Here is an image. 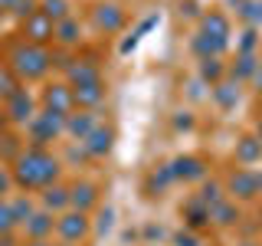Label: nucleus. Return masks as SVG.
Masks as SVG:
<instances>
[{
	"instance_id": "nucleus-33",
	"label": "nucleus",
	"mask_w": 262,
	"mask_h": 246,
	"mask_svg": "<svg viewBox=\"0 0 262 246\" xmlns=\"http://www.w3.org/2000/svg\"><path fill=\"white\" fill-rule=\"evenodd\" d=\"M256 86H259V92H262V66L256 69Z\"/></svg>"
},
{
	"instance_id": "nucleus-27",
	"label": "nucleus",
	"mask_w": 262,
	"mask_h": 246,
	"mask_svg": "<svg viewBox=\"0 0 262 246\" xmlns=\"http://www.w3.org/2000/svg\"><path fill=\"white\" fill-rule=\"evenodd\" d=\"M220 194H223V187H220V184H213V180H210V184H203V194H200V200L207 203V207H216V203L223 200Z\"/></svg>"
},
{
	"instance_id": "nucleus-29",
	"label": "nucleus",
	"mask_w": 262,
	"mask_h": 246,
	"mask_svg": "<svg viewBox=\"0 0 262 246\" xmlns=\"http://www.w3.org/2000/svg\"><path fill=\"white\" fill-rule=\"evenodd\" d=\"M216 98L223 105H233L236 102V89H229V86H216Z\"/></svg>"
},
{
	"instance_id": "nucleus-6",
	"label": "nucleus",
	"mask_w": 262,
	"mask_h": 246,
	"mask_svg": "<svg viewBox=\"0 0 262 246\" xmlns=\"http://www.w3.org/2000/svg\"><path fill=\"white\" fill-rule=\"evenodd\" d=\"M259 174L256 171H249V168H239V171H233V174L226 177V194L229 197H239V200H249V197H256L259 194Z\"/></svg>"
},
{
	"instance_id": "nucleus-31",
	"label": "nucleus",
	"mask_w": 262,
	"mask_h": 246,
	"mask_svg": "<svg viewBox=\"0 0 262 246\" xmlns=\"http://www.w3.org/2000/svg\"><path fill=\"white\" fill-rule=\"evenodd\" d=\"M13 184H16V177L10 174V171H4V168H0V194H7Z\"/></svg>"
},
{
	"instance_id": "nucleus-34",
	"label": "nucleus",
	"mask_w": 262,
	"mask_h": 246,
	"mask_svg": "<svg viewBox=\"0 0 262 246\" xmlns=\"http://www.w3.org/2000/svg\"><path fill=\"white\" fill-rule=\"evenodd\" d=\"M30 246H49V243L46 240H36V243H30Z\"/></svg>"
},
{
	"instance_id": "nucleus-4",
	"label": "nucleus",
	"mask_w": 262,
	"mask_h": 246,
	"mask_svg": "<svg viewBox=\"0 0 262 246\" xmlns=\"http://www.w3.org/2000/svg\"><path fill=\"white\" fill-rule=\"evenodd\" d=\"M23 36H27V43H33V46H43L46 39H56V23L36 7L30 16H23Z\"/></svg>"
},
{
	"instance_id": "nucleus-22",
	"label": "nucleus",
	"mask_w": 262,
	"mask_h": 246,
	"mask_svg": "<svg viewBox=\"0 0 262 246\" xmlns=\"http://www.w3.org/2000/svg\"><path fill=\"white\" fill-rule=\"evenodd\" d=\"M39 10H43L53 23H59V20L69 16V4H66V0H43V4H39Z\"/></svg>"
},
{
	"instance_id": "nucleus-8",
	"label": "nucleus",
	"mask_w": 262,
	"mask_h": 246,
	"mask_svg": "<svg viewBox=\"0 0 262 246\" xmlns=\"http://www.w3.org/2000/svg\"><path fill=\"white\" fill-rule=\"evenodd\" d=\"M92 20H95V27H98V30H105V33H118L121 27H125V10H121L118 4H95Z\"/></svg>"
},
{
	"instance_id": "nucleus-26",
	"label": "nucleus",
	"mask_w": 262,
	"mask_h": 246,
	"mask_svg": "<svg viewBox=\"0 0 262 246\" xmlns=\"http://www.w3.org/2000/svg\"><path fill=\"white\" fill-rule=\"evenodd\" d=\"M13 227H16V217H13L10 200H0V233H10Z\"/></svg>"
},
{
	"instance_id": "nucleus-15",
	"label": "nucleus",
	"mask_w": 262,
	"mask_h": 246,
	"mask_svg": "<svg viewBox=\"0 0 262 246\" xmlns=\"http://www.w3.org/2000/svg\"><path fill=\"white\" fill-rule=\"evenodd\" d=\"M23 227H27L30 243H36V240H46V236L56 230V220H53V213H49V210H43V213H33Z\"/></svg>"
},
{
	"instance_id": "nucleus-30",
	"label": "nucleus",
	"mask_w": 262,
	"mask_h": 246,
	"mask_svg": "<svg viewBox=\"0 0 262 246\" xmlns=\"http://www.w3.org/2000/svg\"><path fill=\"white\" fill-rule=\"evenodd\" d=\"M174 246H200V240L193 236V230H187V233H177L174 236Z\"/></svg>"
},
{
	"instance_id": "nucleus-21",
	"label": "nucleus",
	"mask_w": 262,
	"mask_h": 246,
	"mask_svg": "<svg viewBox=\"0 0 262 246\" xmlns=\"http://www.w3.org/2000/svg\"><path fill=\"white\" fill-rule=\"evenodd\" d=\"M236 217H239V210H236L233 203H226V200H220L216 207H210V220H213V223H220V227L236 223Z\"/></svg>"
},
{
	"instance_id": "nucleus-2",
	"label": "nucleus",
	"mask_w": 262,
	"mask_h": 246,
	"mask_svg": "<svg viewBox=\"0 0 262 246\" xmlns=\"http://www.w3.org/2000/svg\"><path fill=\"white\" fill-rule=\"evenodd\" d=\"M49 66H53V56H49L43 46L23 43V46H16L10 53V69L20 79H39V76H46Z\"/></svg>"
},
{
	"instance_id": "nucleus-14",
	"label": "nucleus",
	"mask_w": 262,
	"mask_h": 246,
	"mask_svg": "<svg viewBox=\"0 0 262 246\" xmlns=\"http://www.w3.org/2000/svg\"><path fill=\"white\" fill-rule=\"evenodd\" d=\"M200 27H203V36H207V39L226 46V39H229V20H226L223 13H207Z\"/></svg>"
},
{
	"instance_id": "nucleus-36",
	"label": "nucleus",
	"mask_w": 262,
	"mask_h": 246,
	"mask_svg": "<svg viewBox=\"0 0 262 246\" xmlns=\"http://www.w3.org/2000/svg\"><path fill=\"white\" fill-rule=\"evenodd\" d=\"M259 23H262V7H259Z\"/></svg>"
},
{
	"instance_id": "nucleus-10",
	"label": "nucleus",
	"mask_w": 262,
	"mask_h": 246,
	"mask_svg": "<svg viewBox=\"0 0 262 246\" xmlns=\"http://www.w3.org/2000/svg\"><path fill=\"white\" fill-rule=\"evenodd\" d=\"M112 141H115V128L112 125H95V131L82 141V148H85L92 158H105V154L112 151Z\"/></svg>"
},
{
	"instance_id": "nucleus-32",
	"label": "nucleus",
	"mask_w": 262,
	"mask_h": 246,
	"mask_svg": "<svg viewBox=\"0 0 262 246\" xmlns=\"http://www.w3.org/2000/svg\"><path fill=\"white\" fill-rule=\"evenodd\" d=\"M7 121H10V118H7V112H4V109H0V131H4V128H7Z\"/></svg>"
},
{
	"instance_id": "nucleus-13",
	"label": "nucleus",
	"mask_w": 262,
	"mask_h": 246,
	"mask_svg": "<svg viewBox=\"0 0 262 246\" xmlns=\"http://www.w3.org/2000/svg\"><path fill=\"white\" fill-rule=\"evenodd\" d=\"M66 72H69L72 89H76V86H85V82H98V79H102V72H98V66L92 59H76L72 66H66Z\"/></svg>"
},
{
	"instance_id": "nucleus-28",
	"label": "nucleus",
	"mask_w": 262,
	"mask_h": 246,
	"mask_svg": "<svg viewBox=\"0 0 262 246\" xmlns=\"http://www.w3.org/2000/svg\"><path fill=\"white\" fill-rule=\"evenodd\" d=\"M200 72H203V79H213V82H216V79H220V72H223V66H220L216 56H210V59H203V63H200Z\"/></svg>"
},
{
	"instance_id": "nucleus-18",
	"label": "nucleus",
	"mask_w": 262,
	"mask_h": 246,
	"mask_svg": "<svg viewBox=\"0 0 262 246\" xmlns=\"http://www.w3.org/2000/svg\"><path fill=\"white\" fill-rule=\"evenodd\" d=\"M170 174L174 177H184V180H200L203 177V161L200 158H177L174 164H170Z\"/></svg>"
},
{
	"instance_id": "nucleus-24",
	"label": "nucleus",
	"mask_w": 262,
	"mask_h": 246,
	"mask_svg": "<svg viewBox=\"0 0 262 246\" xmlns=\"http://www.w3.org/2000/svg\"><path fill=\"white\" fill-rule=\"evenodd\" d=\"M20 92V86H16V72H0V98H13Z\"/></svg>"
},
{
	"instance_id": "nucleus-25",
	"label": "nucleus",
	"mask_w": 262,
	"mask_h": 246,
	"mask_svg": "<svg viewBox=\"0 0 262 246\" xmlns=\"http://www.w3.org/2000/svg\"><path fill=\"white\" fill-rule=\"evenodd\" d=\"M10 207H13L16 223H27V220L33 217V203L27 200V197H16V200H10Z\"/></svg>"
},
{
	"instance_id": "nucleus-35",
	"label": "nucleus",
	"mask_w": 262,
	"mask_h": 246,
	"mask_svg": "<svg viewBox=\"0 0 262 246\" xmlns=\"http://www.w3.org/2000/svg\"><path fill=\"white\" fill-rule=\"evenodd\" d=\"M259 141H262V121H259Z\"/></svg>"
},
{
	"instance_id": "nucleus-19",
	"label": "nucleus",
	"mask_w": 262,
	"mask_h": 246,
	"mask_svg": "<svg viewBox=\"0 0 262 246\" xmlns=\"http://www.w3.org/2000/svg\"><path fill=\"white\" fill-rule=\"evenodd\" d=\"M262 158V141L259 138H243L239 145H236V161L239 164H252Z\"/></svg>"
},
{
	"instance_id": "nucleus-11",
	"label": "nucleus",
	"mask_w": 262,
	"mask_h": 246,
	"mask_svg": "<svg viewBox=\"0 0 262 246\" xmlns=\"http://www.w3.org/2000/svg\"><path fill=\"white\" fill-rule=\"evenodd\" d=\"M69 197H72V210L89 213L98 203V187L92 184V180H79L76 187H69Z\"/></svg>"
},
{
	"instance_id": "nucleus-1",
	"label": "nucleus",
	"mask_w": 262,
	"mask_h": 246,
	"mask_svg": "<svg viewBox=\"0 0 262 246\" xmlns=\"http://www.w3.org/2000/svg\"><path fill=\"white\" fill-rule=\"evenodd\" d=\"M16 168H13V177H16V184L20 187H49V184H56V177H59V161L53 158L49 151H43V148H27L23 154H16Z\"/></svg>"
},
{
	"instance_id": "nucleus-16",
	"label": "nucleus",
	"mask_w": 262,
	"mask_h": 246,
	"mask_svg": "<svg viewBox=\"0 0 262 246\" xmlns=\"http://www.w3.org/2000/svg\"><path fill=\"white\" fill-rule=\"evenodd\" d=\"M95 125H98V118L92 112H79V115H69V118H66V131H69L72 138H79V141H85L95 131Z\"/></svg>"
},
{
	"instance_id": "nucleus-3",
	"label": "nucleus",
	"mask_w": 262,
	"mask_h": 246,
	"mask_svg": "<svg viewBox=\"0 0 262 246\" xmlns=\"http://www.w3.org/2000/svg\"><path fill=\"white\" fill-rule=\"evenodd\" d=\"M30 138L36 141V148H43L46 141H53L59 131H66V118L62 115H53V112H39V115H33V121H30Z\"/></svg>"
},
{
	"instance_id": "nucleus-7",
	"label": "nucleus",
	"mask_w": 262,
	"mask_h": 246,
	"mask_svg": "<svg viewBox=\"0 0 262 246\" xmlns=\"http://www.w3.org/2000/svg\"><path fill=\"white\" fill-rule=\"evenodd\" d=\"M43 105H46V112H53V115H62V118H69V109L76 105L72 86H49L46 92H43Z\"/></svg>"
},
{
	"instance_id": "nucleus-23",
	"label": "nucleus",
	"mask_w": 262,
	"mask_h": 246,
	"mask_svg": "<svg viewBox=\"0 0 262 246\" xmlns=\"http://www.w3.org/2000/svg\"><path fill=\"white\" fill-rule=\"evenodd\" d=\"M187 220H190V227L196 230V227H203V223H210V207L203 200H196V203H190L187 207Z\"/></svg>"
},
{
	"instance_id": "nucleus-12",
	"label": "nucleus",
	"mask_w": 262,
	"mask_h": 246,
	"mask_svg": "<svg viewBox=\"0 0 262 246\" xmlns=\"http://www.w3.org/2000/svg\"><path fill=\"white\" fill-rule=\"evenodd\" d=\"M72 95H76V105H79V109H85V112H89V109H95V105L105 98V82L98 79V82H85V86H76V89H72Z\"/></svg>"
},
{
	"instance_id": "nucleus-20",
	"label": "nucleus",
	"mask_w": 262,
	"mask_h": 246,
	"mask_svg": "<svg viewBox=\"0 0 262 246\" xmlns=\"http://www.w3.org/2000/svg\"><path fill=\"white\" fill-rule=\"evenodd\" d=\"M56 39H59L62 46H76L79 43V23H76V16H66V20L56 23Z\"/></svg>"
},
{
	"instance_id": "nucleus-17",
	"label": "nucleus",
	"mask_w": 262,
	"mask_h": 246,
	"mask_svg": "<svg viewBox=\"0 0 262 246\" xmlns=\"http://www.w3.org/2000/svg\"><path fill=\"white\" fill-rule=\"evenodd\" d=\"M43 207L49 210V213H66L72 207V197H69V191L66 187H59V184H49V187H43Z\"/></svg>"
},
{
	"instance_id": "nucleus-5",
	"label": "nucleus",
	"mask_w": 262,
	"mask_h": 246,
	"mask_svg": "<svg viewBox=\"0 0 262 246\" xmlns=\"http://www.w3.org/2000/svg\"><path fill=\"white\" fill-rule=\"evenodd\" d=\"M56 233L62 236L66 243H82L89 236V217L82 210H66L56 220Z\"/></svg>"
},
{
	"instance_id": "nucleus-9",
	"label": "nucleus",
	"mask_w": 262,
	"mask_h": 246,
	"mask_svg": "<svg viewBox=\"0 0 262 246\" xmlns=\"http://www.w3.org/2000/svg\"><path fill=\"white\" fill-rule=\"evenodd\" d=\"M4 112H7V118H10V121H16V125H30V121H33V95L20 89L13 98H7Z\"/></svg>"
}]
</instances>
